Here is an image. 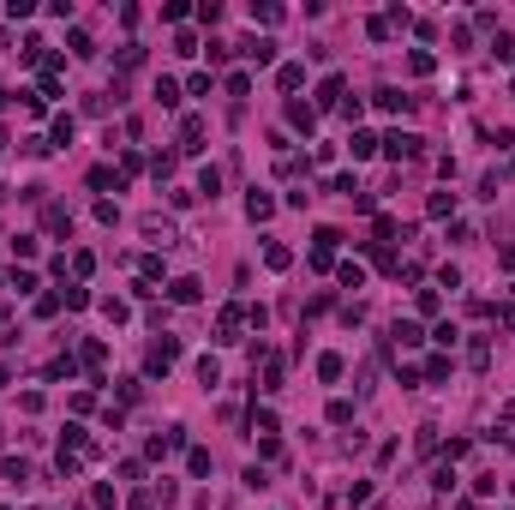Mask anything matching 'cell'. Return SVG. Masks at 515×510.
<instances>
[{"label":"cell","instance_id":"cell-1","mask_svg":"<svg viewBox=\"0 0 515 510\" xmlns=\"http://www.w3.org/2000/svg\"><path fill=\"white\" fill-rule=\"evenodd\" d=\"M240 54L258 60V66H270V60H276V43H270V36H246V43H240Z\"/></svg>","mask_w":515,"mask_h":510},{"label":"cell","instance_id":"cell-2","mask_svg":"<svg viewBox=\"0 0 515 510\" xmlns=\"http://www.w3.org/2000/svg\"><path fill=\"white\" fill-rule=\"evenodd\" d=\"M198 294H204V288H198V276H174V283H168V300H174V306H192Z\"/></svg>","mask_w":515,"mask_h":510},{"label":"cell","instance_id":"cell-3","mask_svg":"<svg viewBox=\"0 0 515 510\" xmlns=\"http://www.w3.org/2000/svg\"><path fill=\"white\" fill-rule=\"evenodd\" d=\"M246 216H252V223H270V216H276V198L252 186V198H246Z\"/></svg>","mask_w":515,"mask_h":510},{"label":"cell","instance_id":"cell-4","mask_svg":"<svg viewBox=\"0 0 515 510\" xmlns=\"http://www.w3.org/2000/svg\"><path fill=\"white\" fill-rule=\"evenodd\" d=\"M383 150L401 163V156H420V138H413V133H390V138H383Z\"/></svg>","mask_w":515,"mask_h":510},{"label":"cell","instance_id":"cell-5","mask_svg":"<svg viewBox=\"0 0 515 510\" xmlns=\"http://www.w3.org/2000/svg\"><path fill=\"white\" fill-rule=\"evenodd\" d=\"M276 84H282V90H300V84H306V66H300V60H288V66L276 73Z\"/></svg>","mask_w":515,"mask_h":510},{"label":"cell","instance_id":"cell-6","mask_svg":"<svg viewBox=\"0 0 515 510\" xmlns=\"http://www.w3.org/2000/svg\"><path fill=\"white\" fill-rule=\"evenodd\" d=\"M264 264H270V270H288V264H294V253H288V246H276V240H270V246H264Z\"/></svg>","mask_w":515,"mask_h":510},{"label":"cell","instance_id":"cell-7","mask_svg":"<svg viewBox=\"0 0 515 510\" xmlns=\"http://www.w3.org/2000/svg\"><path fill=\"white\" fill-rule=\"evenodd\" d=\"M318 103H324V108H330V103H341V73H330L324 84H318Z\"/></svg>","mask_w":515,"mask_h":510},{"label":"cell","instance_id":"cell-8","mask_svg":"<svg viewBox=\"0 0 515 510\" xmlns=\"http://www.w3.org/2000/svg\"><path fill=\"white\" fill-rule=\"evenodd\" d=\"M378 108H383V114H408V96H396V90H378Z\"/></svg>","mask_w":515,"mask_h":510},{"label":"cell","instance_id":"cell-9","mask_svg":"<svg viewBox=\"0 0 515 510\" xmlns=\"http://www.w3.org/2000/svg\"><path fill=\"white\" fill-rule=\"evenodd\" d=\"M72 133H78L72 114H54V133H48V138H54V144H72Z\"/></svg>","mask_w":515,"mask_h":510},{"label":"cell","instance_id":"cell-10","mask_svg":"<svg viewBox=\"0 0 515 510\" xmlns=\"http://www.w3.org/2000/svg\"><path fill=\"white\" fill-rule=\"evenodd\" d=\"M156 103H162V108L180 103V84H174V78H156Z\"/></svg>","mask_w":515,"mask_h":510},{"label":"cell","instance_id":"cell-11","mask_svg":"<svg viewBox=\"0 0 515 510\" xmlns=\"http://www.w3.org/2000/svg\"><path fill=\"white\" fill-rule=\"evenodd\" d=\"M348 150H353V156H360V163H366L371 150H378V138H371V133H353V138H348Z\"/></svg>","mask_w":515,"mask_h":510},{"label":"cell","instance_id":"cell-12","mask_svg":"<svg viewBox=\"0 0 515 510\" xmlns=\"http://www.w3.org/2000/svg\"><path fill=\"white\" fill-rule=\"evenodd\" d=\"M198 193H204V198L222 193V168H204V174H198Z\"/></svg>","mask_w":515,"mask_h":510},{"label":"cell","instance_id":"cell-13","mask_svg":"<svg viewBox=\"0 0 515 510\" xmlns=\"http://www.w3.org/2000/svg\"><path fill=\"white\" fill-rule=\"evenodd\" d=\"M288 120H294V126H306V133L318 126V114H312V103H294V108H288Z\"/></svg>","mask_w":515,"mask_h":510},{"label":"cell","instance_id":"cell-14","mask_svg":"<svg viewBox=\"0 0 515 510\" xmlns=\"http://www.w3.org/2000/svg\"><path fill=\"white\" fill-rule=\"evenodd\" d=\"M252 426H258L264 438H276V414H270V408H252Z\"/></svg>","mask_w":515,"mask_h":510},{"label":"cell","instance_id":"cell-15","mask_svg":"<svg viewBox=\"0 0 515 510\" xmlns=\"http://www.w3.org/2000/svg\"><path fill=\"white\" fill-rule=\"evenodd\" d=\"M431 486H438V493H449V486H456V468L438 463V468H431Z\"/></svg>","mask_w":515,"mask_h":510},{"label":"cell","instance_id":"cell-16","mask_svg":"<svg viewBox=\"0 0 515 510\" xmlns=\"http://www.w3.org/2000/svg\"><path fill=\"white\" fill-rule=\"evenodd\" d=\"M431 216H456V193H431Z\"/></svg>","mask_w":515,"mask_h":510},{"label":"cell","instance_id":"cell-17","mask_svg":"<svg viewBox=\"0 0 515 510\" xmlns=\"http://www.w3.org/2000/svg\"><path fill=\"white\" fill-rule=\"evenodd\" d=\"M336 276H341V288H366V270H360V264H341Z\"/></svg>","mask_w":515,"mask_h":510},{"label":"cell","instance_id":"cell-18","mask_svg":"<svg viewBox=\"0 0 515 510\" xmlns=\"http://www.w3.org/2000/svg\"><path fill=\"white\" fill-rule=\"evenodd\" d=\"M318 378H341V354H318Z\"/></svg>","mask_w":515,"mask_h":510},{"label":"cell","instance_id":"cell-19","mask_svg":"<svg viewBox=\"0 0 515 510\" xmlns=\"http://www.w3.org/2000/svg\"><path fill=\"white\" fill-rule=\"evenodd\" d=\"M90 186H102V193H108V186H120V174H114V168H90Z\"/></svg>","mask_w":515,"mask_h":510},{"label":"cell","instance_id":"cell-20","mask_svg":"<svg viewBox=\"0 0 515 510\" xmlns=\"http://www.w3.org/2000/svg\"><path fill=\"white\" fill-rule=\"evenodd\" d=\"M0 474H6V480H13V486H18V480H24V474H30V468H24V463H18V456H6V463H0Z\"/></svg>","mask_w":515,"mask_h":510},{"label":"cell","instance_id":"cell-21","mask_svg":"<svg viewBox=\"0 0 515 510\" xmlns=\"http://www.w3.org/2000/svg\"><path fill=\"white\" fill-rule=\"evenodd\" d=\"M330 420H336V426H348V420H353V403H341V396H336V403H330Z\"/></svg>","mask_w":515,"mask_h":510},{"label":"cell","instance_id":"cell-22","mask_svg":"<svg viewBox=\"0 0 515 510\" xmlns=\"http://www.w3.org/2000/svg\"><path fill=\"white\" fill-rule=\"evenodd\" d=\"M0 96H6V90H0Z\"/></svg>","mask_w":515,"mask_h":510},{"label":"cell","instance_id":"cell-23","mask_svg":"<svg viewBox=\"0 0 515 510\" xmlns=\"http://www.w3.org/2000/svg\"><path fill=\"white\" fill-rule=\"evenodd\" d=\"M0 510H6V504H0Z\"/></svg>","mask_w":515,"mask_h":510}]
</instances>
